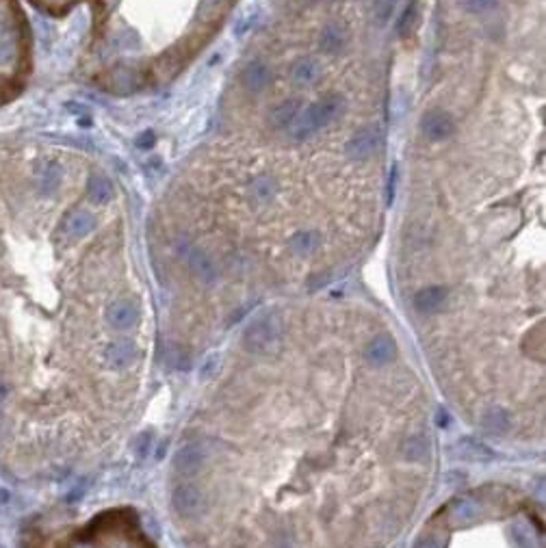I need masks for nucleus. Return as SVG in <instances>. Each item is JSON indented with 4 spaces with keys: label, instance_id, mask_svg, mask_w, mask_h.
I'll use <instances>...</instances> for the list:
<instances>
[{
    "label": "nucleus",
    "instance_id": "1",
    "mask_svg": "<svg viewBox=\"0 0 546 548\" xmlns=\"http://www.w3.org/2000/svg\"><path fill=\"white\" fill-rule=\"evenodd\" d=\"M436 464L431 393L388 325L273 308L211 364L169 505L186 548H395Z\"/></svg>",
    "mask_w": 546,
    "mask_h": 548
},
{
    "label": "nucleus",
    "instance_id": "2",
    "mask_svg": "<svg viewBox=\"0 0 546 548\" xmlns=\"http://www.w3.org/2000/svg\"><path fill=\"white\" fill-rule=\"evenodd\" d=\"M412 548H544V522L525 492L481 483L436 509Z\"/></svg>",
    "mask_w": 546,
    "mask_h": 548
},
{
    "label": "nucleus",
    "instance_id": "3",
    "mask_svg": "<svg viewBox=\"0 0 546 548\" xmlns=\"http://www.w3.org/2000/svg\"><path fill=\"white\" fill-rule=\"evenodd\" d=\"M342 111H345V100L340 96H327L298 115V119L293 121L291 135L295 139H308L325 128L327 124H332L336 117H340Z\"/></svg>",
    "mask_w": 546,
    "mask_h": 548
},
{
    "label": "nucleus",
    "instance_id": "4",
    "mask_svg": "<svg viewBox=\"0 0 546 548\" xmlns=\"http://www.w3.org/2000/svg\"><path fill=\"white\" fill-rule=\"evenodd\" d=\"M420 128H423V135L429 139V141H445L454 135L456 130V124H454V117L445 111H429L425 117H423V124H420Z\"/></svg>",
    "mask_w": 546,
    "mask_h": 548
},
{
    "label": "nucleus",
    "instance_id": "5",
    "mask_svg": "<svg viewBox=\"0 0 546 548\" xmlns=\"http://www.w3.org/2000/svg\"><path fill=\"white\" fill-rule=\"evenodd\" d=\"M275 193H277V182L271 176H267V174L256 176L247 186V199H249V204H252L254 208L271 204Z\"/></svg>",
    "mask_w": 546,
    "mask_h": 548
},
{
    "label": "nucleus",
    "instance_id": "6",
    "mask_svg": "<svg viewBox=\"0 0 546 548\" xmlns=\"http://www.w3.org/2000/svg\"><path fill=\"white\" fill-rule=\"evenodd\" d=\"M380 141H382L380 130L364 128V130H360L358 135L351 137V141L347 144V152H349V156H353V159H369L371 154L378 152Z\"/></svg>",
    "mask_w": 546,
    "mask_h": 548
},
{
    "label": "nucleus",
    "instance_id": "7",
    "mask_svg": "<svg viewBox=\"0 0 546 548\" xmlns=\"http://www.w3.org/2000/svg\"><path fill=\"white\" fill-rule=\"evenodd\" d=\"M321 76L319 61L312 57H302L300 61H295V66L291 70V78L295 85L300 87H310L312 83H317Z\"/></svg>",
    "mask_w": 546,
    "mask_h": 548
},
{
    "label": "nucleus",
    "instance_id": "8",
    "mask_svg": "<svg viewBox=\"0 0 546 548\" xmlns=\"http://www.w3.org/2000/svg\"><path fill=\"white\" fill-rule=\"evenodd\" d=\"M271 78H273L271 70L264 66V63H260V61H252V63H249L243 70V74H241L243 85L249 91H254V93H258V91H262L264 87H267L271 83Z\"/></svg>",
    "mask_w": 546,
    "mask_h": 548
},
{
    "label": "nucleus",
    "instance_id": "9",
    "mask_svg": "<svg viewBox=\"0 0 546 548\" xmlns=\"http://www.w3.org/2000/svg\"><path fill=\"white\" fill-rule=\"evenodd\" d=\"M302 113V100H284L280 102L277 106L271 108V126L273 128H289L293 126V121L298 119V115Z\"/></svg>",
    "mask_w": 546,
    "mask_h": 548
},
{
    "label": "nucleus",
    "instance_id": "10",
    "mask_svg": "<svg viewBox=\"0 0 546 548\" xmlns=\"http://www.w3.org/2000/svg\"><path fill=\"white\" fill-rule=\"evenodd\" d=\"M345 43H347V35H345V30L338 26H327L319 37V48L327 55L340 52L345 48Z\"/></svg>",
    "mask_w": 546,
    "mask_h": 548
},
{
    "label": "nucleus",
    "instance_id": "11",
    "mask_svg": "<svg viewBox=\"0 0 546 548\" xmlns=\"http://www.w3.org/2000/svg\"><path fill=\"white\" fill-rule=\"evenodd\" d=\"M496 5V0H464V9L471 13H483Z\"/></svg>",
    "mask_w": 546,
    "mask_h": 548
},
{
    "label": "nucleus",
    "instance_id": "12",
    "mask_svg": "<svg viewBox=\"0 0 546 548\" xmlns=\"http://www.w3.org/2000/svg\"><path fill=\"white\" fill-rule=\"evenodd\" d=\"M416 22V5H410V9L403 13V18L399 22V30H401V35H408L410 33V28L414 26Z\"/></svg>",
    "mask_w": 546,
    "mask_h": 548
},
{
    "label": "nucleus",
    "instance_id": "13",
    "mask_svg": "<svg viewBox=\"0 0 546 548\" xmlns=\"http://www.w3.org/2000/svg\"><path fill=\"white\" fill-rule=\"evenodd\" d=\"M7 503H9V492L5 488H0V509H3Z\"/></svg>",
    "mask_w": 546,
    "mask_h": 548
},
{
    "label": "nucleus",
    "instance_id": "14",
    "mask_svg": "<svg viewBox=\"0 0 546 548\" xmlns=\"http://www.w3.org/2000/svg\"><path fill=\"white\" fill-rule=\"evenodd\" d=\"M3 397H5V386L0 384V399H3Z\"/></svg>",
    "mask_w": 546,
    "mask_h": 548
},
{
    "label": "nucleus",
    "instance_id": "15",
    "mask_svg": "<svg viewBox=\"0 0 546 548\" xmlns=\"http://www.w3.org/2000/svg\"><path fill=\"white\" fill-rule=\"evenodd\" d=\"M0 548H3V546H0Z\"/></svg>",
    "mask_w": 546,
    "mask_h": 548
}]
</instances>
